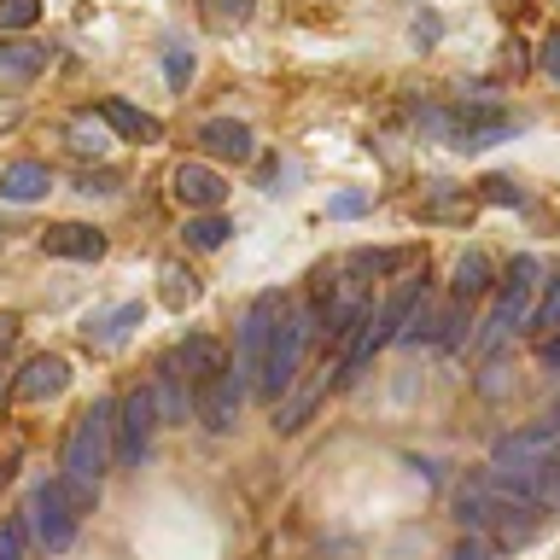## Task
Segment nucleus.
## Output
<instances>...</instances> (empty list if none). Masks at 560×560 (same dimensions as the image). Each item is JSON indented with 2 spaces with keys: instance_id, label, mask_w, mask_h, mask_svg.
<instances>
[{
  "instance_id": "nucleus-1",
  "label": "nucleus",
  "mask_w": 560,
  "mask_h": 560,
  "mask_svg": "<svg viewBox=\"0 0 560 560\" xmlns=\"http://www.w3.org/2000/svg\"><path fill=\"white\" fill-rule=\"evenodd\" d=\"M112 409L117 402L112 397H100L94 409H82L77 415V427H70L65 438V502L77 508V520L82 514H94V502H100V479H105V462H112Z\"/></svg>"
},
{
  "instance_id": "nucleus-2",
  "label": "nucleus",
  "mask_w": 560,
  "mask_h": 560,
  "mask_svg": "<svg viewBox=\"0 0 560 560\" xmlns=\"http://www.w3.org/2000/svg\"><path fill=\"white\" fill-rule=\"evenodd\" d=\"M315 332H322V304H292V310H280V322H275V332H269V350H262V368H257V397L292 392L298 362H304V350H310Z\"/></svg>"
},
{
  "instance_id": "nucleus-3",
  "label": "nucleus",
  "mask_w": 560,
  "mask_h": 560,
  "mask_svg": "<svg viewBox=\"0 0 560 560\" xmlns=\"http://www.w3.org/2000/svg\"><path fill=\"white\" fill-rule=\"evenodd\" d=\"M427 122H432L438 135H444V147H455V152H485V147H497V140L514 135L508 112L485 94V88H479L472 100L450 105V112H427Z\"/></svg>"
},
{
  "instance_id": "nucleus-4",
  "label": "nucleus",
  "mask_w": 560,
  "mask_h": 560,
  "mask_svg": "<svg viewBox=\"0 0 560 560\" xmlns=\"http://www.w3.org/2000/svg\"><path fill=\"white\" fill-rule=\"evenodd\" d=\"M537 275H542V262L525 252V257H514L508 262V275H502V287H497V310H490V322L479 327V339H472V350L479 357H490L508 332H514L525 315H532V292H537Z\"/></svg>"
},
{
  "instance_id": "nucleus-5",
  "label": "nucleus",
  "mask_w": 560,
  "mask_h": 560,
  "mask_svg": "<svg viewBox=\"0 0 560 560\" xmlns=\"http://www.w3.org/2000/svg\"><path fill=\"white\" fill-rule=\"evenodd\" d=\"M152 432H158V409H152V392L147 385H135V392H122V402L112 409V438H117V462L122 467H140L152 450Z\"/></svg>"
},
{
  "instance_id": "nucleus-6",
  "label": "nucleus",
  "mask_w": 560,
  "mask_h": 560,
  "mask_svg": "<svg viewBox=\"0 0 560 560\" xmlns=\"http://www.w3.org/2000/svg\"><path fill=\"white\" fill-rule=\"evenodd\" d=\"M30 532H35V542H42L47 555H65L70 542H77V508L65 502V490H59V479H47V485H35L30 490Z\"/></svg>"
},
{
  "instance_id": "nucleus-7",
  "label": "nucleus",
  "mask_w": 560,
  "mask_h": 560,
  "mask_svg": "<svg viewBox=\"0 0 560 560\" xmlns=\"http://www.w3.org/2000/svg\"><path fill=\"white\" fill-rule=\"evenodd\" d=\"M275 322H280V292H257V298H252V310H245V322H240L234 368H228L234 380H245V385L257 380V368H262V350H269Z\"/></svg>"
},
{
  "instance_id": "nucleus-8",
  "label": "nucleus",
  "mask_w": 560,
  "mask_h": 560,
  "mask_svg": "<svg viewBox=\"0 0 560 560\" xmlns=\"http://www.w3.org/2000/svg\"><path fill=\"white\" fill-rule=\"evenodd\" d=\"M170 192L192 210V217H199V210H222L228 182H222V170H210V164H199V158H187V164L170 170Z\"/></svg>"
},
{
  "instance_id": "nucleus-9",
  "label": "nucleus",
  "mask_w": 560,
  "mask_h": 560,
  "mask_svg": "<svg viewBox=\"0 0 560 560\" xmlns=\"http://www.w3.org/2000/svg\"><path fill=\"white\" fill-rule=\"evenodd\" d=\"M199 152L205 158H222V164H252L257 158V140H252V129L245 122H234V117H210V122H199Z\"/></svg>"
},
{
  "instance_id": "nucleus-10",
  "label": "nucleus",
  "mask_w": 560,
  "mask_h": 560,
  "mask_svg": "<svg viewBox=\"0 0 560 560\" xmlns=\"http://www.w3.org/2000/svg\"><path fill=\"white\" fill-rule=\"evenodd\" d=\"M42 252L47 257H70V262H100L105 257V234L88 222H52L42 228Z\"/></svg>"
},
{
  "instance_id": "nucleus-11",
  "label": "nucleus",
  "mask_w": 560,
  "mask_h": 560,
  "mask_svg": "<svg viewBox=\"0 0 560 560\" xmlns=\"http://www.w3.org/2000/svg\"><path fill=\"white\" fill-rule=\"evenodd\" d=\"M240 402H245V380H234L228 368H222L217 380H205V385H199V420H205L210 432H228V427H234Z\"/></svg>"
},
{
  "instance_id": "nucleus-12",
  "label": "nucleus",
  "mask_w": 560,
  "mask_h": 560,
  "mask_svg": "<svg viewBox=\"0 0 560 560\" xmlns=\"http://www.w3.org/2000/svg\"><path fill=\"white\" fill-rule=\"evenodd\" d=\"M170 362H175V374L187 380V392H199L205 380H217L222 368H228L222 345L210 339V332H199V339H187V345H175V350H170Z\"/></svg>"
},
{
  "instance_id": "nucleus-13",
  "label": "nucleus",
  "mask_w": 560,
  "mask_h": 560,
  "mask_svg": "<svg viewBox=\"0 0 560 560\" xmlns=\"http://www.w3.org/2000/svg\"><path fill=\"white\" fill-rule=\"evenodd\" d=\"M147 322V304H117V310H100V315H88L82 322V339H88V350H117L122 339H129V332Z\"/></svg>"
},
{
  "instance_id": "nucleus-14",
  "label": "nucleus",
  "mask_w": 560,
  "mask_h": 560,
  "mask_svg": "<svg viewBox=\"0 0 560 560\" xmlns=\"http://www.w3.org/2000/svg\"><path fill=\"white\" fill-rule=\"evenodd\" d=\"M65 385H70V362H65V357H47V350H42V357L24 362V374L12 380V392L24 397V402H47V397H59Z\"/></svg>"
},
{
  "instance_id": "nucleus-15",
  "label": "nucleus",
  "mask_w": 560,
  "mask_h": 560,
  "mask_svg": "<svg viewBox=\"0 0 560 560\" xmlns=\"http://www.w3.org/2000/svg\"><path fill=\"white\" fill-rule=\"evenodd\" d=\"M94 117H100L112 135L140 140V147H158V140H164V122H158L152 112H140V105H129V100H100Z\"/></svg>"
},
{
  "instance_id": "nucleus-16",
  "label": "nucleus",
  "mask_w": 560,
  "mask_h": 560,
  "mask_svg": "<svg viewBox=\"0 0 560 560\" xmlns=\"http://www.w3.org/2000/svg\"><path fill=\"white\" fill-rule=\"evenodd\" d=\"M52 192V170L42 164V158H18V164L0 170V199L7 205H35Z\"/></svg>"
},
{
  "instance_id": "nucleus-17",
  "label": "nucleus",
  "mask_w": 560,
  "mask_h": 560,
  "mask_svg": "<svg viewBox=\"0 0 560 560\" xmlns=\"http://www.w3.org/2000/svg\"><path fill=\"white\" fill-rule=\"evenodd\" d=\"M47 59H52V47H42V42H0V77H12V82L42 77Z\"/></svg>"
},
{
  "instance_id": "nucleus-18",
  "label": "nucleus",
  "mask_w": 560,
  "mask_h": 560,
  "mask_svg": "<svg viewBox=\"0 0 560 560\" xmlns=\"http://www.w3.org/2000/svg\"><path fill=\"white\" fill-rule=\"evenodd\" d=\"M147 392H152L158 420H187V380L175 374V362H170V357L158 362V385H147Z\"/></svg>"
},
{
  "instance_id": "nucleus-19",
  "label": "nucleus",
  "mask_w": 560,
  "mask_h": 560,
  "mask_svg": "<svg viewBox=\"0 0 560 560\" xmlns=\"http://www.w3.org/2000/svg\"><path fill=\"white\" fill-rule=\"evenodd\" d=\"M420 252L415 245H397V252H350L345 257V269L357 275V280H374V275H397V269H415Z\"/></svg>"
},
{
  "instance_id": "nucleus-20",
  "label": "nucleus",
  "mask_w": 560,
  "mask_h": 560,
  "mask_svg": "<svg viewBox=\"0 0 560 560\" xmlns=\"http://www.w3.org/2000/svg\"><path fill=\"white\" fill-rule=\"evenodd\" d=\"M450 292H455V304H472V298H485V292H490V257H485V252H462Z\"/></svg>"
},
{
  "instance_id": "nucleus-21",
  "label": "nucleus",
  "mask_w": 560,
  "mask_h": 560,
  "mask_svg": "<svg viewBox=\"0 0 560 560\" xmlns=\"http://www.w3.org/2000/svg\"><path fill=\"white\" fill-rule=\"evenodd\" d=\"M228 234H234V222H228L222 210H199V217H187V228H182V240L192 252H222Z\"/></svg>"
},
{
  "instance_id": "nucleus-22",
  "label": "nucleus",
  "mask_w": 560,
  "mask_h": 560,
  "mask_svg": "<svg viewBox=\"0 0 560 560\" xmlns=\"http://www.w3.org/2000/svg\"><path fill=\"white\" fill-rule=\"evenodd\" d=\"M70 152L77 158H105V147H112V129L94 117V112H82V117H70Z\"/></svg>"
},
{
  "instance_id": "nucleus-23",
  "label": "nucleus",
  "mask_w": 560,
  "mask_h": 560,
  "mask_svg": "<svg viewBox=\"0 0 560 560\" xmlns=\"http://www.w3.org/2000/svg\"><path fill=\"white\" fill-rule=\"evenodd\" d=\"M252 12H257V0H199V18H205V30H240V24H252Z\"/></svg>"
},
{
  "instance_id": "nucleus-24",
  "label": "nucleus",
  "mask_w": 560,
  "mask_h": 560,
  "mask_svg": "<svg viewBox=\"0 0 560 560\" xmlns=\"http://www.w3.org/2000/svg\"><path fill=\"white\" fill-rule=\"evenodd\" d=\"M158 280H164V304L170 310H187V304H199V275L187 269V262H164V269H158Z\"/></svg>"
},
{
  "instance_id": "nucleus-25",
  "label": "nucleus",
  "mask_w": 560,
  "mask_h": 560,
  "mask_svg": "<svg viewBox=\"0 0 560 560\" xmlns=\"http://www.w3.org/2000/svg\"><path fill=\"white\" fill-rule=\"evenodd\" d=\"M35 24H42V0H0V35H18Z\"/></svg>"
},
{
  "instance_id": "nucleus-26",
  "label": "nucleus",
  "mask_w": 560,
  "mask_h": 560,
  "mask_svg": "<svg viewBox=\"0 0 560 560\" xmlns=\"http://www.w3.org/2000/svg\"><path fill=\"white\" fill-rule=\"evenodd\" d=\"M479 199L485 205H525V192L508 182V175H490V182H479Z\"/></svg>"
},
{
  "instance_id": "nucleus-27",
  "label": "nucleus",
  "mask_w": 560,
  "mask_h": 560,
  "mask_svg": "<svg viewBox=\"0 0 560 560\" xmlns=\"http://www.w3.org/2000/svg\"><path fill=\"white\" fill-rule=\"evenodd\" d=\"M362 210H368V192H357V187H350V192H332V199H327V217H332V222H350V217H362Z\"/></svg>"
},
{
  "instance_id": "nucleus-28",
  "label": "nucleus",
  "mask_w": 560,
  "mask_h": 560,
  "mask_svg": "<svg viewBox=\"0 0 560 560\" xmlns=\"http://www.w3.org/2000/svg\"><path fill=\"white\" fill-rule=\"evenodd\" d=\"M164 77H170V88H187L192 82V52L187 47H170L164 52Z\"/></svg>"
},
{
  "instance_id": "nucleus-29",
  "label": "nucleus",
  "mask_w": 560,
  "mask_h": 560,
  "mask_svg": "<svg viewBox=\"0 0 560 560\" xmlns=\"http://www.w3.org/2000/svg\"><path fill=\"white\" fill-rule=\"evenodd\" d=\"M0 560H24V520L0 525Z\"/></svg>"
},
{
  "instance_id": "nucleus-30",
  "label": "nucleus",
  "mask_w": 560,
  "mask_h": 560,
  "mask_svg": "<svg viewBox=\"0 0 560 560\" xmlns=\"http://www.w3.org/2000/svg\"><path fill=\"white\" fill-rule=\"evenodd\" d=\"M537 65L549 70V77L560 82V30H549V42H542V52H537Z\"/></svg>"
},
{
  "instance_id": "nucleus-31",
  "label": "nucleus",
  "mask_w": 560,
  "mask_h": 560,
  "mask_svg": "<svg viewBox=\"0 0 560 560\" xmlns=\"http://www.w3.org/2000/svg\"><path fill=\"white\" fill-rule=\"evenodd\" d=\"M532 322H537V327H549V332L560 327V280H555V292H549V304H542V310L532 315Z\"/></svg>"
},
{
  "instance_id": "nucleus-32",
  "label": "nucleus",
  "mask_w": 560,
  "mask_h": 560,
  "mask_svg": "<svg viewBox=\"0 0 560 560\" xmlns=\"http://www.w3.org/2000/svg\"><path fill=\"white\" fill-rule=\"evenodd\" d=\"M537 357H542V368H549V374H560V332H549V339L537 345Z\"/></svg>"
},
{
  "instance_id": "nucleus-33",
  "label": "nucleus",
  "mask_w": 560,
  "mask_h": 560,
  "mask_svg": "<svg viewBox=\"0 0 560 560\" xmlns=\"http://www.w3.org/2000/svg\"><path fill=\"white\" fill-rule=\"evenodd\" d=\"M82 192H117V175L100 170V175H82Z\"/></svg>"
},
{
  "instance_id": "nucleus-34",
  "label": "nucleus",
  "mask_w": 560,
  "mask_h": 560,
  "mask_svg": "<svg viewBox=\"0 0 560 560\" xmlns=\"http://www.w3.org/2000/svg\"><path fill=\"white\" fill-rule=\"evenodd\" d=\"M450 560H490V542H479V537H467L462 549H455Z\"/></svg>"
},
{
  "instance_id": "nucleus-35",
  "label": "nucleus",
  "mask_w": 560,
  "mask_h": 560,
  "mask_svg": "<svg viewBox=\"0 0 560 560\" xmlns=\"http://www.w3.org/2000/svg\"><path fill=\"white\" fill-rule=\"evenodd\" d=\"M438 30H444V24H438L432 12H427V18H415V42H427V47H432V42H438Z\"/></svg>"
},
{
  "instance_id": "nucleus-36",
  "label": "nucleus",
  "mask_w": 560,
  "mask_h": 560,
  "mask_svg": "<svg viewBox=\"0 0 560 560\" xmlns=\"http://www.w3.org/2000/svg\"><path fill=\"white\" fill-rule=\"evenodd\" d=\"M18 327H24V322H18V315H12V310H0V350H7V345L18 339Z\"/></svg>"
},
{
  "instance_id": "nucleus-37",
  "label": "nucleus",
  "mask_w": 560,
  "mask_h": 560,
  "mask_svg": "<svg viewBox=\"0 0 560 560\" xmlns=\"http://www.w3.org/2000/svg\"><path fill=\"white\" fill-rule=\"evenodd\" d=\"M7 392H12V380H7V368H0V402H7Z\"/></svg>"
},
{
  "instance_id": "nucleus-38",
  "label": "nucleus",
  "mask_w": 560,
  "mask_h": 560,
  "mask_svg": "<svg viewBox=\"0 0 560 560\" xmlns=\"http://www.w3.org/2000/svg\"><path fill=\"white\" fill-rule=\"evenodd\" d=\"M502 7H508V12H525V7H532V0H502Z\"/></svg>"
}]
</instances>
